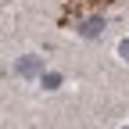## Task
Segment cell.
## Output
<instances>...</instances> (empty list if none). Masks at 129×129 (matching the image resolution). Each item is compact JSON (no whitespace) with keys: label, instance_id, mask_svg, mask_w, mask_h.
<instances>
[{"label":"cell","instance_id":"1","mask_svg":"<svg viewBox=\"0 0 129 129\" xmlns=\"http://www.w3.org/2000/svg\"><path fill=\"white\" fill-rule=\"evenodd\" d=\"M36 68H40V61H22L18 64V75H32Z\"/></svg>","mask_w":129,"mask_h":129},{"label":"cell","instance_id":"2","mask_svg":"<svg viewBox=\"0 0 129 129\" xmlns=\"http://www.w3.org/2000/svg\"><path fill=\"white\" fill-rule=\"evenodd\" d=\"M122 57H129V43H122Z\"/></svg>","mask_w":129,"mask_h":129},{"label":"cell","instance_id":"3","mask_svg":"<svg viewBox=\"0 0 129 129\" xmlns=\"http://www.w3.org/2000/svg\"><path fill=\"white\" fill-rule=\"evenodd\" d=\"M125 129H129V125H125Z\"/></svg>","mask_w":129,"mask_h":129}]
</instances>
